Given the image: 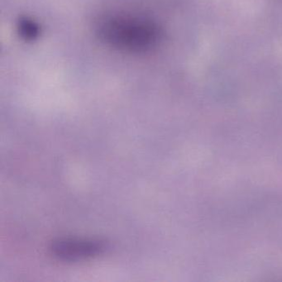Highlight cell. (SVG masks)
Here are the masks:
<instances>
[{
  "label": "cell",
  "mask_w": 282,
  "mask_h": 282,
  "mask_svg": "<svg viewBox=\"0 0 282 282\" xmlns=\"http://www.w3.org/2000/svg\"><path fill=\"white\" fill-rule=\"evenodd\" d=\"M98 34L102 41L118 50L149 52L160 40V30L152 21L132 14H108L100 18Z\"/></svg>",
  "instance_id": "cell-1"
},
{
  "label": "cell",
  "mask_w": 282,
  "mask_h": 282,
  "mask_svg": "<svg viewBox=\"0 0 282 282\" xmlns=\"http://www.w3.org/2000/svg\"><path fill=\"white\" fill-rule=\"evenodd\" d=\"M106 249V243L101 240L61 239L54 241L50 250L61 261L76 262L97 257Z\"/></svg>",
  "instance_id": "cell-2"
}]
</instances>
